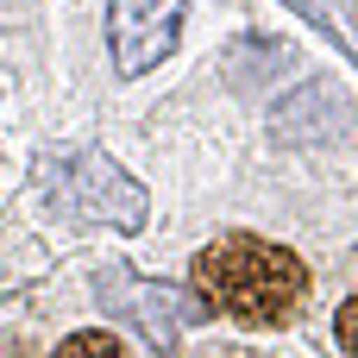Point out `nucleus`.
<instances>
[{
	"instance_id": "0eeeda50",
	"label": "nucleus",
	"mask_w": 358,
	"mask_h": 358,
	"mask_svg": "<svg viewBox=\"0 0 358 358\" xmlns=\"http://www.w3.org/2000/svg\"><path fill=\"white\" fill-rule=\"evenodd\" d=\"M208 358H252V352H208Z\"/></svg>"
},
{
	"instance_id": "423d86ee",
	"label": "nucleus",
	"mask_w": 358,
	"mask_h": 358,
	"mask_svg": "<svg viewBox=\"0 0 358 358\" xmlns=\"http://www.w3.org/2000/svg\"><path fill=\"white\" fill-rule=\"evenodd\" d=\"M0 358H31V352H25V346H13V352H0Z\"/></svg>"
},
{
	"instance_id": "39448f33",
	"label": "nucleus",
	"mask_w": 358,
	"mask_h": 358,
	"mask_svg": "<svg viewBox=\"0 0 358 358\" xmlns=\"http://www.w3.org/2000/svg\"><path fill=\"white\" fill-rule=\"evenodd\" d=\"M340 346H346V352H358V296L340 308Z\"/></svg>"
},
{
	"instance_id": "f03ea898",
	"label": "nucleus",
	"mask_w": 358,
	"mask_h": 358,
	"mask_svg": "<svg viewBox=\"0 0 358 358\" xmlns=\"http://www.w3.org/2000/svg\"><path fill=\"white\" fill-rule=\"evenodd\" d=\"M50 195L69 208V214H82V220H113V227H138L145 220V189L126 176V170H113L107 157H63V170H50Z\"/></svg>"
},
{
	"instance_id": "20e7f679",
	"label": "nucleus",
	"mask_w": 358,
	"mask_h": 358,
	"mask_svg": "<svg viewBox=\"0 0 358 358\" xmlns=\"http://www.w3.org/2000/svg\"><path fill=\"white\" fill-rule=\"evenodd\" d=\"M57 358H126V346L113 334H76V340L57 346Z\"/></svg>"
},
{
	"instance_id": "f257e3e1",
	"label": "nucleus",
	"mask_w": 358,
	"mask_h": 358,
	"mask_svg": "<svg viewBox=\"0 0 358 358\" xmlns=\"http://www.w3.org/2000/svg\"><path fill=\"white\" fill-rule=\"evenodd\" d=\"M195 289L214 315H233L245 327H277L302 289H308V264L283 245H264L252 233H233L220 245H208L195 258Z\"/></svg>"
},
{
	"instance_id": "7ed1b4c3",
	"label": "nucleus",
	"mask_w": 358,
	"mask_h": 358,
	"mask_svg": "<svg viewBox=\"0 0 358 358\" xmlns=\"http://www.w3.org/2000/svg\"><path fill=\"white\" fill-rule=\"evenodd\" d=\"M182 6L189 0H113L107 6V44H113V63L126 76H145L151 63H164L176 50V31H182Z\"/></svg>"
}]
</instances>
